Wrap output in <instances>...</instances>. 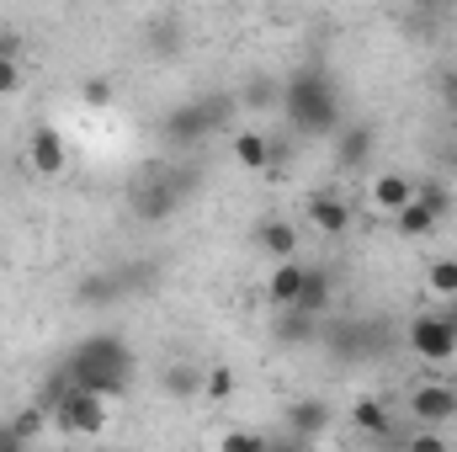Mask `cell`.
<instances>
[{"mask_svg":"<svg viewBox=\"0 0 457 452\" xmlns=\"http://www.w3.org/2000/svg\"><path fill=\"white\" fill-rule=\"evenodd\" d=\"M64 378L80 383V389H96L107 405H117L122 389H128V378H133V351H128L122 336H91L70 351Z\"/></svg>","mask_w":457,"mask_h":452,"instance_id":"1","label":"cell"},{"mask_svg":"<svg viewBox=\"0 0 457 452\" xmlns=\"http://www.w3.org/2000/svg\"><path fill=\"white\" fill-rule=\"evenodd\" d=\"M282 117L298 138H325L341 128V96L325 70H298L282 91Z\"/></svg>","mask_w":457,"mask_h":452,"instance_id":"2","label":"cell"},{"mask_svg":"<svg viewBox=\"0 0 457 452\" xmlns=\"http://www.w3.org/2000/svg\"><path fill=\"white\" fill-rule=\"evenodd\" d=\"M107 421H112V405H107L96 389H80V383L59 389V426H64L70 437H102Z\"/></svg>","mask_w":457,"mask_h":452,"instance_id":"3","label":"cell"},{"mask_svg":"<svg viewBox=\"0 0 457 452\" xmlns=\"http://www.w3.org/2000/svg\"><path fill=\"white\" fill-rule=\"evenodd\" d=\"M404 340H410V351H415L420 362H431V367H447V362L457 356V331H453V320H447L442 309L415 314L410 331H404Z\"/></svg>","mask_w":457,"mask_h":452,"instance_id":"4","label":"cell"},{"mask_svg":"<svg viewBox=\"0 0 457 452\" xmlns=\"http://www.w3.org/2000/svg\"><path fill=\"white\" fill-rule=\"evenodd\" d=\"M27 165L37 171V176H59L64 165H70V144H64V133L59 128H32V138H27Z\"/></svg>","mask_w":457,"mask_h":452,"instance_id":"5","label":"cell"},{"mask_svg":"<svg viewBox=\"0 0 457 452\" xmlns=\"http://www.w3.org/2000/svg\"><path fill=\"white\" fill-rule=\"evenodd\" d=\"M410 415L426 421V426H447L457 415V389L453 383H426V389H415V394H410Z\"/></svg>","mask_w":457,"mask_h":452,"instance_id":"6","label":"cell"},{"mask_svg":"<svg viewBox=\"0 0 457 452\" xmlns=\"http://www.w3.org/2000/svg\"><path fill=\"white\" fill-rule=\"evenodd\" d=\"M303 213H309L314 234H325V239H341L345 229H351V203H345L341 192H314Z\"/></svg>","mask_w":457,"mask_h":452,"instance_id":"7","label":"cell"},{"mask_svg":"<svg viewBox=\"0 0 457 452\" xmlns=\"http://www.w3.org/2000/svg\"><path fill=\"white\" fill-rule=\"evenodd\" d=\"M219 107H224V102H197V107L170 113L165 117V138H170V144H197V138L219 122Z\"/></svg>","mask_w":457,"mask_h":452,"instance_id":"8","label":"cell"},{"mask_svg":"<svg viewBox=\"0 0 457 452\" xmlns=\"http://www.w3.org/2000/svg\"><path fill=\"white\" fill-rule=\"evenodd\" d=\"M415 197V176H399V171H383V176H372V187H367V203L378 208V213H399L404 203Z\"/></svg>","mask_w":457,"mask_h":452,"instance_id":"9","label":"cell"},{"mask_svg":"<svg viewBox=\"0 0 457 452\" xmlns=\"http://www.w3.org/2000/svg\"><path fill=\"white\" fill-rule=\"evenodd\" d=\"M303 272H309V266H298L293 255L277 261L271 277H266V298H271L277 309H293V304H298V288H303Z\"/></svg>","mask_w":457,"mask_h":452,"instance_id":"10","label":"cell"},{"mask_svg":"<svg viewBox=\"0 0 457 452\" xmlns=\"http://www.w3.org/2000/svg\"><path fill=\"white\" fill-rule=\"evenodd\" d=\"M228 155H234V165H239V171H266V165H271V144H266V133H261V128L234 133Z\"/></svg>","mask_w":457,"mask_h":452,"instance_id":"11","label":"cell"},{"mask_svg":"<svg viewBox=\"0 0 457 452\" xmlns=\"http://www.w3.org/2000/svg\"><path fill=\"white\" fill-rule=\"evenodd\" d=\"M372 144H378V133H372L367 122L345 128V133H341V149H336V165H341V171H361V165L372 160Z\"/></svg>","mask_w":457,"mask_h":452,"instance_id":"12","label":"cell"},{"mask_svg":"<svg viewBox=\"0 0 457 452\" xmlns=\"http://www.w3.org/2000/svg\"><path fill=\"white\" fill-rule=\"evenodd\" d=\"M298 314H309V320H320L325 309H330V272H303V288H298V304H293Z\"/></svg>","mask_w":457,"mask_h":452,"instance_id":"13","label":"cell"},{"mask_svg":"<svg viewBox=\"0 0 457 452\" xmlns=\"http://www.w3.org/2000/svg\"><path fill=\"white\" fill-rule=\"evenodd\" d=\"M287 421L298 426V431H293V442H314V437L330 426V405H320V399H303V405H293V410H287Z\"/></svg>","mask_w":457,"mask_h":452,"instance_id":"14","label":"cell"},{"mask_svg":"<svg viewBox=\"0 0 457 452\" xmlns=\"http://www.w3.org/2000/svg\"><path fill=\"white\" fill-rule=\"evenodd\" d=\"M436 224H442V219H436V213H431L420 197H410V203L394 213V229H399L404 239H426V234H436Z\"/></svg>","mask_w":457,"mask_h":452,"instance_id":"15","label":"cell"},{"mask_svg":"<svg viewBox=\"0 0 457 452\" xmlns=\"http://www.w3.org/2000/svg\"><path fill=\"white\" fill-rule=\"evenodd\" d=\"M261 250L271 255V261H287V255H298V229L287 224V219H271V224H261Z\"/></svg>","mask_w":457,"mask_h":452,"instance_id":"16","label":"cell"},{"mask_svg":"<svg viewBox=\"0 0 457 452\" xmlns=\"http://www.w3.org/2000/svg\"><path fill=\"white\" fill-rule=\"evenodd\" d=\"M351 421H356V431H367V437H388V431H394V415H388L383 399H356V405H351Z\"/></svg>","mask_w":457,"mask_h":452,"instance_id":"17","label":"cell"},{"mask_svg":"<svg viewBox=\"0 0 457 452\" xmlns=\"http://www.w3.org/2000/svg\"><path fill=\"white\" fill-rule=\"evenodd\" d=\"M426 293L436 298V304H447L457 293V255H442V261H431L426 266Z\"/></svg>","mask_w":457,"mask_h":452,"instance_id":"18","label":"cell"},{"mask_svg":"<svg viewBox=\"0 0 457 452\" xmlns=\"http://www.w3.org/2000/svg\"><path fill=\"white\" fill-rule=\"evenodd\" d=\"M415 197H420L436 219H447V208H453V192H447V187H436V181H415Z\"/></svg>","mask_w":457,"mask_h":452,"instance_id":"19","label":"cell"},{"mask_svg":"<svg viewBox=\"0 0 457 452\" xmlns=\"http://www.w3.org/2000/svg\"><path fill=\"white\" fill-rule=\"evenodd\" d=\"M80 102H86V107H112V80H107V75L80 80Z\"/></svg>","mask_w":457,"mask_h":452,"instance_id":"20","label":"cell"},{"mask_svg":"<svg viewBox=\"0 0 457 452\" xmlns=\"http://www.w3.org/2000/svg\"><path fill=\"white\" fill-rule=\"evenodd\" d=\"M245 107H282V86L277 80H255L245 91Z\"/></svg>","mask_w":457,"mask_h":452,"instance_id":"21","label":"cell"},{"mask_svg":"<svg viewBox=\"0 0 457 452\" xmlns=\"http://www.w3.org/2000/svg\"><path fill=\"white\" fill-rule=\"evenodd\" d=\"M203 394H208V399H234V372H228V367H208Z\"/></svg>","mask_w":457,"mask_h":452,"instance_id":"22","label":"cell"},{"mask_svg":"<svg viewBox=\"0 0 457 452\" xmlns=\"http://www.w3.org/2000/svg\"><path fill=\"white\" fill-rule=\"evenodd\" d=\"M21 91V59L0 54V96H16Z\"/></svg>","mask_w":457,"mask_h":452,"instance_id":"23","label":"cell"},{"mask_svg":"<svg viewBox=\"0 0 457 452\" xmlns=\"http://www.w3.org/2000/svg\"><path fill=\"white\" fill-rule=\"evenodd\" d=\"M224 448H266L261 431H224Z\"/></svg>","mask_w":457,"mask_h":452,"instance_id":"24","label":"cell"},{"mask_svg":"<svg viewBox=\"0 0 457 452\" xmlns=\"http://www.w3.org/2000/svg\"><path fill=\"white\" fill-rule=\"evenodd\" d=\"M0 54H11V59H21V38H11V32H0Z\"/></svg>","mask_w":457,"mask_h":452,"instance_id":"25","label":"cell"},{"mask_svg":"<svg viewBox=\"0 0 457 452\" xmlns=\"http://www.w3.org/2000/svg\"><path fill=\"white\" fill-rule=\"evenodd\" d=\"M442 314L453 320V331H457V293H453V298H447V304H442Z\"/></svg>","mask_w":457,"mask_h":452,"instance_id":"26","label":"cell"},{"mask_svg":"<svg viewBox=\"0 0 457 452\" xmlns=\"http://www.w3.org/2000/svg\"><path fill=\"white\" fill-rule=\"evenodd\" d=\"M447 91H453V102H457V75H453V80H447Z\"/></svg>","mask_w":457,"mask_h":452,"instance_id":"27","label":"cell"},{"mask_svg":"<svg viewBox=\"0 0 457 452\" xmlns=\"http://www.w3.org/2000/svg\"><path fill=\"white\" fill-rule=\"evenodd\" d=\"M442 5H457V0H442Z\"/></svg>","mask_w":457,"mask_h":452,"instance_id":"28","label":"cell"},{"mask_svg":"<svg viewBox=\"0 0 457 452\" xmlns=\"http://www.w3.org/2000/svg\"><path fill=\"white\" fill-rule=\"evenodd\" d=\"M239 5H250V0H239Z\"/></svg>","mask_w":457,"mask_h":452,"instance_id":"29","label":"cell"}]
</instances>
